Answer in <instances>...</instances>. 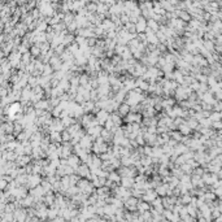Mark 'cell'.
I'll return each mask as SVG.
<instances>
[{
  "mask_svg": "<svg viewBox=\"0 0 222 222\" xmlns=\"http://www.w3.org/2000/svg\"><path fill=\"white\" fill-rule=\"evenodd\" d=\"M70 139H72V135H70L68 131H64V132H62L61 140H70Z\"/></svg>",
  "mask_w": 222,
  "mask_h": 222,
  "instance_id": "1",
  "label": "cell"
},
{
  "mask_svg": "<svg viewBox=\"0 0 222 222\" xmlns=\"http://www.w3.org/2000/svg\"><path fill=\"white\" fill-rule=\"evenodd\" d=\"M112 179V181H120V175H117L116 173H112L111 174V177H109Z\"/></svg>",
  "mask_w": 222,
  "mask_h": 222,
  "instance_id": "2",
  "label": "cell"
}]
</instances>
